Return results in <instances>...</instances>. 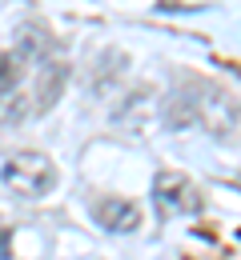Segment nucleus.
Masks as SVG:
<instances>
[{"label":"nucleus","instance_id":"nucleus-2","mask_svg":"<svg viewBox=\"0 0 241 260\" xmlns=\"http://www.w3.org/2000/svg\"><path fill=\"white\" fill-rule=\"evenodd\" d=\"M153 200H157L161 216H189V212H197V208H201L197 188H193L185 176H173V172H161V176H157Z\"/></svg>","mask_w":241,"mask_h":260},{"label":"nucleus","instance_id":"nucleus-1","mask_svg":"<svg viewBox=\"0 0 241 260\" xmlns=\"http://www.w3.org/2000/svg\"><path fill=\"white\" fill-rule=\"evenodd\" d=\"M4 184L16 196H24V200H40L57 184V168L40 152H20V156H12L4 164Z\"/></svg>","mask_w":241,"mask_h":260},{"label":"nucleus","instance_id":"nucleus-4","mask_svg":"<svg viewBox=\"0 0 241 260\" xmlns=\"http://www.w3.org/2000/svg\"><path fill=\"white\" fill-rule=\"evenodd\" d=\"M4 240H8V232H4V228H0V248H4Z\"/></svg>","mask_w":241,"mask_h":260},{"label":"nucleus","instance_id":"nucleus-3","mask_svg":"<svg viewBox=\"0 0 241 260\" xmlns=\"http://www.w3.org/2000/svg\"><path fill=\"white\" fill-rule=\"evenodd\" d=\"M97 220H101V228H117V232H133L141 220V212H137V204H129V200H101L97 208Z\"/></svg>","mask_w":241,"mask_h":260}]
</instances>
